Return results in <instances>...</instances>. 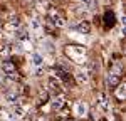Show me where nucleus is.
Segmentation results:
<instances>
[{"label":"nucleus","instance_id":"4","mask_svg":"<svg viewBox=\"0 0 126 121\" xmlns=\"http://www.w3.org/2000/svg\"><path fill=\"white\" fill-rule=\"evenodd\" d=\"M49 91L54 94V96H61V92H62V84L56 81L54 77H50L49 79Z\"/></svg>","mask_w":126,"mask_h":121},{"label":"nucleus","instance_id":"1","mask_svg":"<svg viewBox=\"0 0 126 121\" xmlns=\"http://www.w3.org/2000/svg\"><path fill=\"white\" fill-rule=\"evenodd\" d=\"M66 54H67L72 60L79 62V64L86 62V49H84L82 45H69L67 49H66Z\"/></svg>","mask_w":126,"mask_h":121},{"label":"nucleus","instance_id":"8","mask_svg":"<svg viewBox=\"0 0 126 121\" xmlns=\"http://www.w3.org/2000/svg\"><path fill=\"white\" fill-rule=\"evenodd\" d=\"M106 82L109 88H116V86H119V74H116V72H109L106 77Z\"/></svg>","mask_w":126,"mask_h":121},{"label":"nucleus","instance_id":"6","mask_svg":"<svg viewBox=\"0 0 126 121\" xmlns=\"http://www.w3.org/2000/svg\"><path fill=\"white\" fill-rule=\"evenodd\" d=\"M74 29L78 30L79 34H89V32H91V24H89L87 20H81L79 24L74 25Z\"/></svg>","mask_w":126,"mask_h":121},{"label":"nucleus","instance_id":"13","mask_svg":"<svg viewBox=\"0 0 126 121\" xmlns=\"http://www.w3.org/2000/svg\"><path fill=\"white\" fill-rule=\"evenodd\" d=\"M2 67H3V71H5L7 74H14V71H15V66H14L12 62H9V60H3Z\"/></svg>","mask_w":126,"mask_h":121},{"label":"nucleus","instance_id":"20","mask_svg":"<svg viewBox=\"0 0 126 121\" xmlns=\"http://www.w3.org/2000/svg\"><path fill=\"white\" fill-rule=\"evenodd\" d=\"M9 121H17V120H15V118H12V120H9Z\"/></svg>","mask_w":126,"mask_h":121},{"label":"nucleus","instance_id":"5","mask_svg":"<svg viewBox=\"0 0 126 121\" xmlns=\"http://www.w3.org/2000/svg\"><path fill=\"white\" fill-rule=\"evenodd\" d=\"M52 109H56V111H62L64 108H66V99L62 98V96H56L54 99H52Z\"/></svg>","mask_w":126,"mask_h":121},{"label":"nucleus","instance_id":"11","mask_svg":"<svg viewBox=\"0 0 126 121\" xmlns=\"http://www.w3.org/2000/svg\"><path fill=\"white\" fill-rule=\"evenodd\" d=\"M40 29H42V22H40L39 17H32L30 19V30L34 32V34H39Z\"/></svg>","mask_w":126,"mask_h":121},{"label":"nucleus","instance_id":"10","mask_svg":"<svg viewBox=\"0 0 126 121\" xmlns=\"http://www.w3.org/2000/svg\"><path fill=\"white\" fill-rule=\"evenodd\" d=\"M14 34H15V37H17V40H19L20 44H22V42L30 40V37H32V35L29 34V30H24V29H22V30H15Z\"/></svg>","mask_w":126,"mask_h":121},{"label":"nucleus","instance_id":"2","mask_svg":"<svg viewBox=\"0 0 126 121\" xmlns=\"http://www.w3.org/2000/svg\"><path fill=\"white\" fill-rule=\"evenodd\" d=\"M3 101L7 104H17L19 103V92L17 89H7L3 94Z\"/></svg>","mask_w":126,"mask_h":121},{"label":"nucleus","instance_id":"14","mask_svg":"<svg viewBox=\"0 0 126 121\" xmlns=\"http://www.w3.org/2000/svg\"><path fill=\"white\" fill-rule=\"evenodd\" d=\"M97 104H99V106H101V108H103L104 111H106L108 108H109V103H108V98L104 96V94H101V96H99V101H97Z\"/></svg>","mask_w":126,"mask_h":121},{"label":"nucleus","instance_id":"7","mask_svg":"<svg viewBox=\"0 0 126 121\" xmlns=\"http://www.w3.org/2000/svg\"><path fill=\"white\" fill-rule=\"evenodd\" d=\"M30 64H32L34 67H42V66H44V56L39 54V52H34L32 57H30Z\"/></svg>","mask_w":126,"mask_h":121},{"label":"nucleus","instance_id":"16","mask_svg":"<svg viewBox=\"0 0 126 121\" xmlns=\"http://www.w3.org/2000/svg\"><path fill=\"white\" fill-rule=\"evenodd\" d=\"M9 54H10V47H7V45H5V47H2V49H0V56H2L3 59H5Z\"/></svg>","mask_w":126,"mask_h":121},{"label":"nucleus","instance_id":"19","mask_svg":"<svg viewBox=\"0 0 126 121\" xmlns=\"http://www.w3.org/2000/svg\"><path fill=\"white\" fill-rule=\"evenodd\" d=\"M2 82H3V74L0 72V84H2Z\"/></svg>","mask_w":126,"mask_h":121},{"label":"nucleus","instance_id":"12","mask_svg":"<svg viewBox=\"0 0 126 121\" xmlns=\"http://www.w3.org/2000/svg\"><path fill=\"white\" fill-rule=\"evenodd\" d=\"M74 76H76V81H78L79 84H86L87 81H89V74H87L86 71H78Z\"/></svg>","mask_w":126,"mask_h":121},{"label":"nucleus","instance_id":"9","mask_svg":"<svg viewBox=\"0 0 126 121\" xmlns=\"http://www.w3.org/2000/svg\"><path fill=\"white\" fill-rule=\"evenodd\" d=\"M50 22H52V24H54L56 27H64V25H66L64 19H62V17L59 15L57 12H54V10L50 12Z\"/></svg>","mask_w":126,"mask_h":121},{"label":"nucleus","instance_id":"15","mask_svg":"<svg viewBox=\"0 0 126 121\" xmlns=\"http://www.w3.org/2000/svg\"><path fill=\"white\" fill-rule=\"evenodd\" d=\"M116 96H118V99H125V96H126V88L121 84V86H116Z\"/></svg>","mask_w":126,"mask_h":121},{"label":"nucleus","instance_id":"18","mask_svg":"<svg viewBox=\"0 0 126 121\" xmlns=\"http://www.w3.org/2000/svg\"><path fill=\"white\" fill-rule=\"evenodd\" d=\"M46 5H47V2H46V0H44V2L40 0V2H39V9H40V10H46V9H47Z\"/></svg>","mask_w":126,"mask_h":121},{"label":"nucleus","instance_id":"3","mask_svg":"<svg viewBox=\"0 0 126 121\" xmlns=\"http://www.w3.org/2000/svg\"><path fill=\"white\" fill-rule=\"evenodd\" d=\"M87 111H89V108H87V104L84 101H78V103L74 104V114H76L78 118L87 116Z\"/></svg>","mask_w":126,"mask_h":121},{"label":"nucleus","instance_id":"17","mask_svg":"<svg viewBox=\"0 0 126 121\" xmlns=\"http://www.w3.org/2000/svg\"><path fill=\"white\" fill-rule=\"evenodd\" d=\"M94 71H96V64H94V62H87V74H93V72H94Z\"/></svg>","mask_w":126,"mask_h":121}]
</instances>
